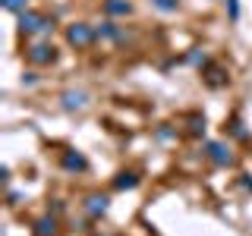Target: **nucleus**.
<instances>
[{
    "mask_svg": "<svg viewBox=\"0 0 252 236\" xmlns=\"http://www.w3.org/2000/svg\"><path fill=\"white\" fill-rule=\"evenodd\" d=\"M94 38H98V41H107V44H117V47H123L126 41H129L126 29H123V26H117V19H104V22H98V26H94Z\"/></svg>",
    "mask_w": 252,
    "mask_h": 236,
    "instance_id": "39448f33",
    "label": "nucleus"
},
{
    "mask_svg": "<svg viewBox=\"0 0 252 236\" xmlns=\"http://www.w3.org/2000/svg\"><path fill=\"white\" fill-rule=\"evenodd\" d=\"M148 3H152L158 13H164V16L180 13V0H148Z\"/></svg>",
    "mask_w": 252,
    "mask_h": 236,
    "instance_id": "4468645a",
    "label": "nucleus"
},
{
    "mask_svg": "<svg viewBox=\"0 0 252 236\" xmlns=\"http://www.w3.org/2000/svg\"><path fill=\"white\" fill-rule=\"evenodd\" d=\"M240 186H243V189H249V192H252V179H249V173H243V177H240Z\"/></svg>",
    "mask_w": 252,
    "mask_h": 236,
    "instance_id": "5701e85b",
    "label": "nucleus"
},
{
    "mask_svg": "<svg viewBox=\"0 0 252 236\" xmlns=\"http://www.w3.org/2000/svg\"><path fill=\"white\" fill-rule=\"evenodd\" d=\"M132 0H101V13L107 16V19H126V16H132Z\"/></svg>",
    "mask_w": 252,
    "mask_h": 236,
    "instance_id": "9d476101",
    "label": "nucleus"
},
{
    "mask_svg": "<svg viewBox=\"0 0 252 236\" xmlns=\"http://www.w3.org/2000/svg\"><path fill=\"white\" fill-rule=\"evenodd\" d=\"M51 202H54V205H47V211H51V214H57V217H60L63 211H66V202H63V199H51Z\"/></svg>",
    "mask_w": 252,
    "mask_h": 236,
    "instance_id": "aec40b11",
    "label": "nucleus"
},
{
    "mask_svg": "<svg viewBox=\"0 0 252 236\" xmlns=\"http://www.w3.org/2000/svg\"><path fill=\"white\" fill-rule=\"evenodd\" d=\"M63 38H66V44L73 47V51H89L92 44H98L92 22H69V26L63 29Z\"/></svg>",
    "mask_w": 252,
    "mask_h": 236,
    "instance_id": "7ed1b4c3",
    "label": "nucleus"
},
{
    "mask_svg": "<svg viewBox=\"0 0 252 236\" xmlns=\"http://www.w3.org/2000/svg\"><path fill=\"white\" fill-rule=\"evenodd\" d=\"M57 57H60V51L54 47L51 38H35V41H32V44L26 47V60H29L35 69L54 66V63H57Z\"/></svg>",
    "mask_w": 252,
    "mask_h": 236,
    "instance_id": "f03ea898",
    "label": "nucleus"
},
{
    "mask_svg": "<svg viewBox=\"0 0 252 236\" xmlns=\"http://www.w3.org/2000/svg\"><path fill=\"white\" fill-rule=\"evenodd\" d=\"M32 233L35 236H60V217L47 211V214H41L35 224H32Z\"/></svg>",
    "mask_w": 252,
    "mask_h": 236,
    "instance_id": "9b49d317",
    "label": "nucleus"
},
{
    "mask_svg": "<svg viewBox=\"0 0 252 236\" xmlns=\"http://www.w3.org/2000/svg\"><path fill=\"white\" fill-rule=\"evenodd\" d=\"M224 132L230 139H236V142H246L249 139V129H246V123L240 120V117H230V120H227V126H224Z\"/></svg>",
    "mask_w": 252,
    "mask_h": 236,
    "instance_id": "ddd939ff",
    "label": "nucleus"
},
{
    "mask_svg": "<svg viewBox=\"0 0 252 236\" xmlns=\"http://www.w3.org/2000/svg\"><path fill=\"white\" fill-rule=\"evenodd\" d=\"M19 199H22V192H16V189H10V192H6V205H10V208H16V205H19Z\"/></svg>",
    "mask_w": 252,
    "mask_h": 236,
    "instance_id": "4be33fe9",
    "label": "nucleus"
},
{
    "mask_svg": "<svg viewBox=\"0 0 252 236\" xmlns=\"http://www.w3.org/2000/svg\"><path fill=\"white\" fill-rule=\"evenodd\" d=\"M183 63H189V66H205V63H208V57H205V51H202V47H192V51H189L186 54V57H183Z\"/></svg>",
    "mask_w": 252,
    "mask_h": 236,
    "instance_id": "dca6fc26",
    "label": "nucleus"
},
{
    "mask_svg": "<svg viewBox=\"0 0 252 236\" xmlns=\"http://www.w3.org/2000/svg\"><path fill=\"white\" fill-rule=\"evenodd\" d=\"M82 211H85L92 220L107 217V211H110V195H107V192H89V195L82 199Z\"/></svg>",
    "mask_w": 252,
    "mask_h": 236,
    "instance_id": "423d86ee",
    "label": "nucleus"
},
{
    "mask_svg": "<svg viewBox=\"0 0 252 236\" xmlns=\"http://www.w3.org/2000/svg\"><path fill=\"white\" fill-rule=\"evenodd\" d=\"M22 85H26V88H32V85H38V73H35V69L22 73Z\"/></svg>",
    "mask_w": 252,
    "mask_h": 236,
    "instance_id": "412c9836",
    "label": "nucleus"
},
{
    "mask_svg": "<svg viewBox=\"0 0 252 236\" xmlns=\"http://www.w3.org/2000/svg\"><path fill=\"white\" fill-rule=\"evenodd\" d=\"M224 6H227V19L230 22L240 19V0H224Z\"/></svg>",
    "mask_w": 252,
    "mask_h": 236,
    "instance_id": "6ab92c4d",
    "label": "nucleus"
},
{
    "mask_svg": "<svg viewBox=\"0 0 252 236\" xmlns=\"http://www.w3.org/2000/svg\"><path fill=\"white\" fill-rule=\"evenodd\" d=\"M139 183H142V177L136 170H120L110 179V189H114V192H132V189H139Z\"/></svg>",
    "mask_w": 252,
    "mask_h": 236,
    "instance_id": "f8f14e48",
    "label": "nucleus"
},
{
    "mask_svg": "<svg viewBox=\"0 0 252 236\" xmlns=\"http://www.w3.org/2000/svg\"><path fill=\"white\" fill-rule=\"evenodd\" d=\"M205 157H208L215 167H220V170H227V167H233V164H236L233 145H230L227 139H211V142H205Z\"/></svg>",
    "mask_w": 252,
    "mask_h": 236,
    "instance_id": "20e7f679",
    "label": "nucleus"
},
{
    "mask_svg": "<svg viewBox=\"0 0 252 236\" xmlns=\"http://www.w3.org/2000/svg\"><path fill=\"white\" fill-rule=\"evenodd\" d=\"M85 107H89V91L66 88V91L60 94V110H66V114H82Z\"/></svg>",
    "mask_w": 252,
    "mask_h": 236,
    "instance_id": "6e6552de",
    "label": "nucleus"
},
{
    "mask_svg": "<svg viewBox=\"0 0 252 236\" xmlns=\"http://www.w3.org/2000/svg\"><path fill=\"white\" fill-rule=\"evenodd\" d=\"M16 26H19V35L26 38H51L54 29H57V19L41 10H26L16 16Z\"/></svg>",
    "mask_w": 252,
    "mask_h": 236,
    "instance_id": "f257e3e1",
    "label": "nucleus"
},
{
    "mask_svg": "<svg viewBox=\"0 0 252 236\" xmlns=\"http://www.w3.org/2000/svg\"><path fill=\"white\" fill-rule=\"evenodd\" d=\"M60 167L66 173H85L89 170V157H85L82 151H76V148H66V151H60Z\"/></svg>",
    "mask_w": 252,
    "mask_h": 236,
    "instance_id": "1a4fd4ad",
    "label": "nucleus"
},
{
    "mask_svg": "<svg viewBox=\"0 0 252 236\" xmlns=\"http://www.w3.org/2000/svg\"><path fill=\"white\" fill-rule=\"evenodd\" d=\"M0 6H3L6 13L19 16V13H26V10H29V0H0Z\"/></svg>",
    "mask_w": 252,
    "mask_h": 236,
    "instance_id": "f3484780",
    "label": "nucleus"
},
{
    "mask_svg": "<svg viewBox=\"0 0 252 236\" xmlns=\"http://www.w3.org/2000/svg\"><path fill=\"white\" fill-rule=\"evenodd\" d=\"M186 126H189V136H202L205 132V114H189Z\"/></svg>",
    "mask_w": 252,
    "mask_h": 236,
    "instance_id": "2eb2a0df",
    "label": "nucleus"
},
{
    "mask_svg": "<svg viewBox=\"0 0 252 236\" xmlns=\"http://www.w3.org/2000/svg\"><path fill=\"white\" fill-rule=\"evenodd\" d=\"M155 136L161 139V142H170V139H177V129H173L170 123H161V126L155 129Z\"/></svg>",
    "mask_w": 252,
    "mask_h": 236,
    "instance_id": "a211bd4d",
    "label": "nucleus"
},
{
    "mask_svg": "<svg viewBox=\"0 0 252 236\" xmlns=\"http://www.w3.org/2000/svg\"><path fill=\"white\" fill-rule=\"evenodd\" d=\"M202 82L208 85V88H224V85L230 82V69H224L220 63L208 60V63L202 66Z\"/></svg>",
    "mask_w": 252,
    "mask_h": 236,
    "instance_id": "0eeeda50",
    "label": "nucleus"
}]
</instances>
